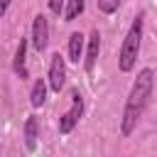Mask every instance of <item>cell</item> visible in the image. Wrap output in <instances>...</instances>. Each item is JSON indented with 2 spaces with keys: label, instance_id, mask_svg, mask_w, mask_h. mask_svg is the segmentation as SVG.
<instances>
[{
  "label": "cell",
  "instance_id": "cell-1",
  "mask_svg": "<svg viewBox=\"0 0 157 157\" xmlns=\"http://www.w3.org/2000/svg\"><path fill=\"white\" fill-rule=\"evenodd\" d=\"M152 86H155V74L152 69H142L128 93V101H125V108H123V120H120V135L128 137L135 128H137V120L142 118L147 103H150V96H152Z\"/></svg>",
  "mask_w": 157,
  "mask_h": 157
},
{
  "label": "cell",
  "instance_id": "cell-2",
  "mask_svg": "<svg viewBox=\"0 0 157 157\" xmlns=\"http://www.w3.org/2000/svg\"><path fill=\"white\" fill-rule=\"evenodd\" d=\"M140 39H142V17H135L125 39H123V47H120V54H118V69L120 71H132L135 64H137V54H140Z\"/></svg>",
  "mask_w": 157,
  "mask_h": 157
},
{
  "label": "cell",
  "instance_id": "cell-3",
  "mask_svg": "<svg viewBox=\"0 0 157 157\" xmlns=\"http://www.w3.org/2000/svg\"><path fill=\"white\" fill-rule=\"evenodd\" d=\"M81 115H83V98H81L78 88H74V91H71V108L59 118V125H56L59 132H61V135H69V132L78 125Z\"/></svg>",
  "mask_w": 157,
  "mask_h": 157
},
{
  "label": "cell",
  "instance_id": "cell-4",
  "mask_svg": "<svg viewBox=\"0 0 157 157\" xmlns=\"http://www.w3.org/2000/svg\"><path fill=\"white\" fill-rule=\"evenodd\" d=\"M47 83H49V88L54 93H59L64 88V83H66V61H64V56L59 52L49 56V76H47Z\"/></svg>",
  "mask_w": 157,
  "mask_h": 157
},
{
  "label": "cell",
  "instance_id": "cell-5",
  "mask_svg": "<svg viewBox=\"0 0 157 157\" xmlns=\"http://www.w3.org/2000/svg\"><path fill=\"white\" fill-rule=\"evenodd\" d=\"M32 47L42 54L44 49H47V44H49V22H47V17L44 15H34V20H32Z\"/></svg>",
  "mask_w": 157,
  "mask_h": 157
},
{
  "label": "cell",
  "instance_id": "cell-6",
  "mask_svg": "<svg viewBox=\"0 0 157 157\" xmlns=\"http://www.w3.org/2000/svg\"><path fill=\"white\" fill-rule=\"evenodd\" d=\"M98 52H101V34H98V29H93L88 37V49H86V59H83V69L88 74L93 71V66L98 61Z\"/></svg>",
  "mask_w": 157,
  "mask_h": 157
},
{
  "label": "cell",
  "instance_id": "cell-7",
  "mask_svg": "<svg viewBox=\"0 0 157 157\" xmlns=\"http://www.w3.org/2000/svg\"><path fill=\"white\" fill-rule=\"evenodd\" d=\"M37 142H39V118L37 115H27V120H25V147L29 152H34Z\"/></svg>",
  "mask_w": 157,
  "mask_h": 157
},
{
  "label": "cell",
  "instance_id": "cell-8",
  "mask_svg": "<svg viewBox=\"0 0 157 157\" xmlns=\"http://www.w3.org/2000/svg\"><path fill=\"white\" fill-rule=\"evenodd\" d=\"M25 59H27V39L20 37V44H17V52H15V64H12V69H15V74H17L20 78H27Z\"/></svg>",
  "mask_w": 157,
  "mask_h": 157
},
{
  "label": "cell",
  "instance_id": "cell-9",
  "mask_svg": "<svg viewBox=\"0 0 157 157\" xmlns=\"http://www.w3.org/2000/svg\"><path fill=\"white\" fill-rule=\"evenodd\" d=\"M83 42H86V37H83L81 32H71V34H69V59H71L74 64H78V61H81Z\"/></svg>",
  "mask_w": 157,
  "mask_h": 157
},
{
  "label": "cell",
  "instance_id": "cell-10",
  "mask_svg": "<svg viewBox=\"0 0 157 157\" xmlns=\"http://www.w3.org/2000/svg\"><path fill=\"white\" fill-rule=\"evenodd\" d=\"M47 88H49V83H47L44 78H37V81H34L32 93H29V103H32L34 108L44 105V101H47Z\"/></svg>",
  "mask_w": 157,
  "mask_h": 157
},
{
  "label": "cell",
  "instance_id": "cell-11",
  "mask_svg": "<svg viewBox=\"0 0 157 157\" xmlns=\"http://www.w3.org/2000/svg\"><path fill=\"white\" fill-rule=\"evenodd\" d=\"M64 5H66V7H64V20H66V22H74V20L83 12L86 0H66Z\"/></svg>",
  "mask_w": 157,
  "mask_h": 157
},
{
  "label": "cell",
  "instance_id": "cell-12",
  "mask_svg": "<svg viewBox=\"0 0 157 157\" xmlns=\"http://www.w3.org/2000/svg\"><path fill=\"white\" fill-rule=\"evenodd\" d=\"M118 7H120V0H98V10L105 15H113Z\"/></svg>",
  "mask_w": 157,
  "mask_h": 157
},
{
  "label": "cell",
  "instance_id": "cell-13",
  "mask_svg": "<svg viewBox=\"0 0 157 157\" xmlns=\"http://www.w3.org/2000/svg\"><path fill=\"white\" fill-rule=\"evenodd\" d=\"M64 2H66V0H49V10H52V15H59V12L64 10Z\"/></svg>",
  "mask_w": 157,
  "mask_h": 157
},
{
  "label": "cell",
  "instance_id": "cell-14",
  "mask_svg": "<svg viewBox=\"0 0 157 157\" xmlns=\"http://www.w3.org/2000/svg\"><path fill=\"white\" fill-rule=\"evenodd\" d=\"M10 2H12V0H0V15H2V12L10 7Z\"/></svg>",
  "mask_w": 157,
  "mask_h": 157
}]
</instances>
